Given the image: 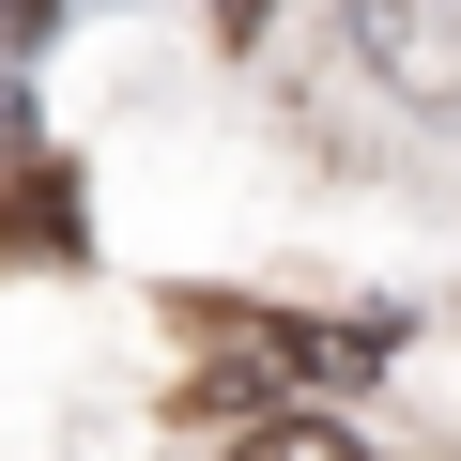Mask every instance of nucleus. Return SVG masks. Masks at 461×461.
<instances>
[{
  "instance_id": "f257e3e1",
  "label": "nucleus",
  "mask_w": 461,
  "mask_h": 461,
  "mask_svg": "<svg viewBox=\"0 0 461 461\" xmlns=\"http://www.w3.org/2000/svg\"><path fill=\"white\" fill-rule=\"evenodd\" d=\"M400 108H461V0H339Z\"/></svg>"
},
{
  "instance_id": "f03ea898",
  "label": "nucleus",
  "mask_w": 461,
  "mask_h": 461,
  "mask_svg": "<svg viewBox=\"0 0 461 461\" xmlns=\"http://www.w3.org/2000/svg\"><path fill=\"white\" fill-rule=\"evenodd\" d=\"M247 461H369V446H354L339 415H262V446H247Z\"/></svg>"
}]
</instances>
